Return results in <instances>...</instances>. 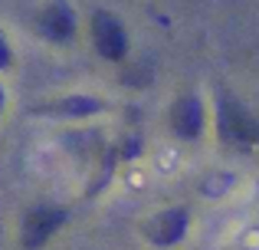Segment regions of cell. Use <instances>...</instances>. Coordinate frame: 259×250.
Masks as SVG:
<instances>
[{
  "instance_id": "2",
  "label": "cell",
  "mask_w": 259,
  "mask_h": 250,
  "mask_svg": "<svg viewBox=\"0 0 259 250\" xmlns=\"http://www.w3.org/2000/svg\"><path fill=\"white\" fill-rule=\"evenodd\" d=\"M59 224H63V207H33L23 221V244L39 247Z\"/></svg>"
},
{
  "instance_id": "5",
  "label": "cell",
  "mask_w": 259,
  "mask_h": 250,
  "mask_svg": "<svg viewBox=\"0 0 259 250\" xmlns=\"http://www.w3.org/2000/svg\"><path fill=\"white\" fill-rule=\"evenodd\" d=\"M171 125H174L177 135H184V138H197V135H200V128H203V109H200V102H197V96L181 99V102L174 105Z\"/></svg>"
},
{
  "instance_id": "8",
  "label": "cell",
  "mask_w": 259,
  "mask_h": 250,
  "mask_svg": "<svg viewBox=\"0 0 259 250\" xmlns=\"http://www.w3.org/2000/svg\"><path fill=\"white\" fill-rule=\"evenodd\" d=\"M0 63H7V43H0Z\"/></svg>"
},
{
  "instance_id": "7",
  "label": "cell",
  "mask_w": 259,
  "mask_h": 250,
  "mask_svg": "<svg viewBox=\"0 0 259 250\" xmlns=\"http://www.w3.org/2000/svg\"><path fill=\"white\" fill-rule=\"evenodd\" d=\"M99 109V102H95V99H72V102H59L56 105V112H95Z\"/></svg>"
},
{
  "instance_id": "1",
  "label": "cell",
  "mask_w": 259,
  "mask_h": 250,
  "mask_svg": "<svg viewBox=\"0 0 259 250\" xmlns=\"http://www.w3.org/2000/svg\"><path fill=\"white\" fill-rule=\"evenodd\" d=\"M92 40H95V46H99V53L105 59H121L125 50H128V40H125L121 23L105 10L92 17Z\"/></svg>"
},
{
  "instance_id": "6",
  "label": "cell",
  "mask_w": 259,
  "mask_h": 250,
  "mask_svg": "<svg viewBox=\"0 0 259 250\" xmlns=\"http://www.w3.org/2000/svg\"><path fill=\"white\" fill-rule=\"evenodd\" d=\"M39 26H43V33L50 40H66V37H72V13L66 10L63 4H53L50 10L39 17Z\"/></svg>"
},
{
  "instance_id": "3",
  "label": "cell",
  "mask_w": 259,
  "mask_h": 250,
  "mask_svg": "<svg viewBox=\"0 0 259 250\" xmlns=\"http://www.w3.org/2000/svg\"><path fill=\"white\" fill-rule=\"evenodd\" d=\"M220 128L227 132V138H236V141H253L259 138V125L249 119V112L236 102H223L220 109Z\"/></svg>"
},
{
  "instance_id": "4",
  "label": "cell",
  "mask_w": 259,
  "mask_h": 250,
  "mask_svg": "<svg viewBox=\"0 0 259 250\" xmlns=\"http://www.w3.org/2000/svg\"><path fill=\"white\" fill-rule=\"evenodd\" d=\"M184 231H187V211H181V207L161 211V218H154L151 224H148V237H151L154 244H174Z\"/></svg>"
}]
</instances>
